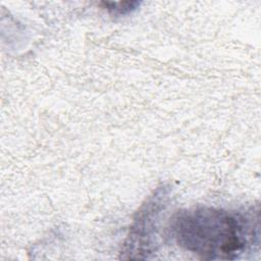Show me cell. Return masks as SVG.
<instances>
[{"instance_id":"7a4b0ae2","label":"cell","mask_w":261,"mask_h":261,"mask_svg":"<svg viewBox=\"0 0 261 261\" xmlns=\"http://www.w3.org/2000/svg\"><path fill=\"white\" fill-rule=\"evenodd\" d=\"M166 193L163 189L158 190L143 205L138 212L137 218L129 230L121 254L125 259H145L151 253L153 234L155 233L156 220L160 210L165 206Z\"/></svg>"},{"instance_id":"3957f363","label":"cell","mask_w":261,"mask_h":261,"mask_svg":"<svg viewBox=\"0 0 261 261\" xmlns=\"http://www.w3.org/2000/svg\"><path fill=\"white\" fill-rule=\"evenodd\" d=\"M101 5L104 6L108 11L114 14H126L137 9L140 5L138 1H119V2H101Z\"/></svg>"},{"instance_id":"6da1fadb","label":"cell","mask_w":261,"mask_h":261,"mask_svg":"<svg viewBox=\"0 0 261 261\" xmlns=\"http://www.w3.org/2000/svg\"><path fill=\"white\" fill-rule=\"evenodd\" d=\"M170 224L178 246L202 259L234 260L258 243V221L239 211L196 207L178 211Z\"/></svg>"}]
</instances>
